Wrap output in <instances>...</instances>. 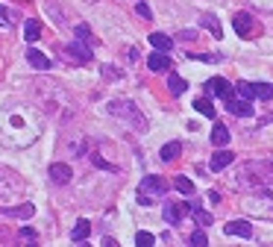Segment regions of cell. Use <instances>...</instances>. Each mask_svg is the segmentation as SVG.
<instances>
[{
  "label": "cell",
  "instance_id": "obj_1",
  "mask_svg": "<svg viewBox=\"0 0 273 247\" xmlns=\"http://www.w3.org/2000/svg\"><path fill=\"white\" fill-rule=\"evenodd\" d=\"M106 112H109L112 118H118V121H124V124L135 127L138 133H144V130H147V121L141 118V112H138V106H135L132 100H112V103L106 106Z\"/></svg>",
  "mask_w": 273,
  "mask_h": 247
},
{
  "label": "cell",
  "instance_id": "obj_2",
  "mask_svg": "<svg viewBox=\"0 0 273 247\" xmlns=\"http://www.w3.org/2000/svg\"><path fill=\"white\" fill-rule=\"evenodd\" d=\"M165 192H168V183H165L162 177L150 174V177H144L141 186H138V203H141V206H153V200L162 197Z\"/></svg>",
  "mask_w": 273,
  "mask_h": 247
},
{
  "label": "cell",
  "instance_id": "obj_3",
  "mask_svg": "<svg viewBox=\"0 0 273 247\" xmlns=\"http://www.w3.org/2000/svg\"><path fill=\"white\" fill-rule=\"evenodd\" d=\"M206 94H209V97L229 100V97H235V85H232V82H226L223 77H212V80L206 82Z\"/></svg>",
  "mask_w": 273,
  "mask_h": 247
},
{
  "label": "cell",
  "instance_id": "obj_4",
  "mask_svg": "<svg viewBox=\"0 0 273 247\" xmlns=\"http://www.w3.org/2000/svg\"><path fill=\"white\" fill-rule=\"evenodd\" d=\"M191 209H194L191 203H165L162 215H165V221H168V224H174V227H176V224H182V218H185V215H191Z\"/></svg>",
  "mask_w": 273,
  "mask_h": 247
},
{
  "label": "cell",
  "instance_id": "obj_5",
  "mask_svg": "<svg viewBox=\"0 0 273 247\" xmlns=\"http://www.w3.org/2000/svg\"><path fill=\"white\" fill-rule=\"evenodd\" d=\"M65 56H71V59L79 62V65H85V62L94 59V53H91V47H88L85 41H71V44L65 47Z\"/></svg>",
  "mask_w": 273,
  "mask_h": 247
},
{
  "label": "cell",
  "instance_id": "obj_6",
  "mask_svg": "<svg viewBox=\"0 0 273 247\" xmlns=\"http://www.w3.org/2000/svg\"><path fill=\"white\" fill-rule=\"evenodd\" d=\"M223 103H226V109H229L232 115H238V118L253 115V100H244V97H229V100H223Z\"/></svg>",
  "mask_w": 273,
  "mask_h": 247
},
{
  "label": "cell",
  "instance_id": "obj_7",
  "mask_svg": "<svg viewBox=\"0 0 273 247\" xmlns=\"http://www.w3.org/2000/svg\"><path fill=\"white\" fill-rule=\"evenodd\" d=\"M47 174H50V180H53V183H59V186H65V183H71V177H74V171H71V165H65V162H53Z\"/></svg>",
  "mask_w": 273,
  "mask_h": 247
},
{
  "label": "cell",
  "instance_id": "obj_8",
  "mask_svg": "<svg viewBox=\"0 0 273 247\" xmlns=\"http://www.w3.org/2000/svg\"><path fill=\"white\" fill-rule=\"evenodd\" d=\"M223 233L226 236H238V239H250L253 236V227H250V221H226Z\"/></svg>",
  "mask_w": 273,
  "mask_h": 247
},
{
  "label": "cell",
  "instance_id": "obj_9",
  "mask_svg": "<svg viewBox=\"0 0 273 247\" xmlns=\"http://www.w3.org/2000/svg\"><path fill=\"white\" fill-rule=\"evenodd\" d=\"M147 68L153 71V74H165L168 68H171V59H168V53H162V50H156L150 59H147Z\"/></svg>",
  "mask_w": 273,
  "mask_h": 247
},
{
  "label": "cell",
  "instance_id": "obj_10",
  "mask_svg": "<svg viewBox=\"0 0 273 247\" xmlns=\"http://www.w3.org/2000/svg\"><path fill=\"white\" fill-rule=\"evenodd\" d=\"M26 59H29V65H32L35 71H47V68H50V59H47L41 50H35V47L26 50Z\"/></svg>",
  "mask_w": 273,
  "mask_h": 247
},
{
  "label": "cell",
  "instance_id": "obj_11",
  "mask_svg": "<svg viewBox=\"0 0 273 247\" xmlns=\"http://www.w3.org/2000/svg\"><path fill=\"white\" fill-rule=\"evenodd\" d=\"M232 159H235V156H232V150H218V153L212 156L209 168H212V171H223L226 165H232Z\"/></svg>",
  "mask_w": 273,
  "mask_h": 247
},
{
  "label": "cell",
  "instance_id": "obj_12",
  "mask_svg": "<svg viewBox=\"0 0 273 247\" xmlns=\"http://www.w3.org/2000/svg\"><path fill=\"white\" fill-rule=\"evenodd\" d=\"M179 153H182V144H179V141H168V144L159 150V159H162V162H174Z\"/></svg>",
  "mask_w": 273,
  "mask_h": 247
},
{
  "label": "cell",
  "instance_id": "obj_13",
  "mask_svg": "<svg viewBox=\"0 0 273 247\" xmlns=\"http://www.w3.org/2000/svg\"><path fill=\"white\" fill-rule=\"evenodd\" d=\"M212 144H215V147H226V144H229V130H226L223 124H215V130H212Z\"/></svg>",
  "mask_w": 273,
  "mask_h": 247
},
{
  "label": "cell",
  "instance_id": "obj_14",
  "mask_svg": "<svg viewBox=\"0 0 273 247\" xmlns=\"http://www.w3.org/2000/svg\"><path fill=\"white\" fill-rule=\"evenodd\" d=\"M150 44H153L156 50H162V53H168V50L174 47V41H171L165 32H153V35H150Z\"/></svg>",
  "mask_w": 273,
  "mask_h": 247
},
{
  "label": "cell",
  "instance_id": "obj_15",
  "mask_svg": "<svg viewBox=\"0 0 273 247\" xmlns=\"http://www.w3.org/2000/svg\"><path fill=\"white\" fill-rule=\"evenodd\" d=\"M194 109H197V112H200L203 118H215V115H218L209 97H197V100H194Z\"/></svg>",
  "mask_w": 273,
  "mask_h": 247
},
{
  "label": "cell",
  "instance_id": "obj_16",
  "mask_svg": "<svg viewBox=\"0 0 273 247\" xmlns=\"http://www.w3.org/2000/svg\"><path fill=\"white\" fill-rule=\"evenodd\" d=\"M88 233H91V224H88L85 218H79L76 227L71 230V239H74V242H82V239H88Z\"/></svg>",
  "mask_w": 273,
  "mask_h": 247
},
{
  "label": "cell",
  "instance_id": "obj_17",
  "mask_svg": "<svg viewBox=\"0 0 273 247\" xmlns=\"http://www.w3.org/2000/svg\"><path fill=\"white\" fill-rule=\"evenodd\" d=\"M38 35H41V24H38L35 18H29L26 27H24V38H26V41H38Z\"/></svg>",
  "mask_w": 273,
  "mask_h": 247
},
{
  "label": "cell",
  "instance_id": "obj_18",
  "mask_svg": "<svg viewBox=\"0 0 273 247\" xmlns=\"http://www.w3.org/2000/svg\"><path fill=\"white\" fill-rule=\"evenodd\" d=\"M168 88H171V94H182V91L188 88V82H185L179 74H168Z\"/></svg>",
  "mask_w": 273,
  "mask_h": 247
},
{
  "label": "cell",
  "instance_id": "obj_19",
  "mask_svg": "<svg viewBox=\"0 0 273 247\" xmlns=\"http://www.w3.org/2000/svg\"><path fill=\"white\" fill-rule=\"evenodd\" d=\"M200 21H203V27H206L215 38H221V35H223V29H221V24H218V18H215V15H203Z\"/></svg>",
  "mask_w": 273,
  "mask_h": 247
},
{
  "label": "cell",
  "instance_id": "obj_20",
  "mask_svg": "<svg viewBox=\"0 0 273 247\" xmlns=\"http://www.w3.org/2000/svg\"><path fill=\"white\" fill-rule=\"evenodd\" d=\"M191 215H194V221H197V227H212L215 224V218H212V212H206V209H191Z\"/></svg>",
  "mask_w": 273,
  "mask_h": 247
},
{
  "label": "cell",
  "instance_id": "obj_21",
  "mask_svg": "<svg viewBox=\"0 0 273 247\" xmlns=\"http://www.w3.org/2000/svg\"><path fill=\"white\" fill-rule=\"evenodd\" d=\"M250 27H253V24H250V15H244V12L235 15V32H238V35H247Z\"/></svg>",
  "mask_w": 273,
  "mask_h": 247
},
{
  "label": "cell",
  "instance_id": "obj_22",
  "mask_svg": "<svg viewBox=\"0 0 273 247\" xmlns=\"http://www.w3.org/2000/svg\"><path fill=\"white\" fill-rule=\"evenodd\" d=\"M253 88H256V97H259V100H271L273 97V85L271 82H253Z\"/></svg>",
  "mask_w": 273,
  "mask_h": 247
},
{
  "label": "cell",
  "instance_id": "obj_23",
  "mask_svg": "<svg viewBox=\"0 0 273 247\" xmlns=\"http://www.w3.org/2000/svg\"><path fill=\"white\" fill-rule=\"evenodd\" d=\"M174 189L182 192V194H194V183H191L188 177H176V180H174Z\"/></svg>",
  "mask_w": 273,
  "mask_h": 247
},
{
  "label": "cell",
  "instance_id": "obj_24",
  "mask_svg": "<svg viewBox=\"0 0 273 247\" xmlns=\"http://www.w3.org/2000/svg\"><path fill=\"white\" fill-rule=\"evenodd\" d=\"M156 245V239H153V233H147V230H141V233H135V247H153Z\"/></svg>",
  "mask_w": 273,
  "mask_h": 247
},
{
  "label": "cell",
  "instance_id": "obj_25",
  "mask_svg": "<svg viewBox=\"0 0 273 247\" xmlns=\"http://www.w3.org/2000/svg\"><path fill=\"white\" fill-rule=\"evenodd\" d=\"M15 24V18H12V12H9V6H0V27L6 29V27H12Z\"/></svg>",
  "mask_w": 273,
  "mask_h": 247
},
{
  "label": "cell",
  "instance_id": "obj_26",
  "mask_svg": "<svg viewBox=\"0 0 273 247\" xmlns=\"http://www.w3.org/2000/svg\"><path fill=\"white\" fill-rule=\"evenodd\" d=\"M191 247H209V239H206L203 230H197V233L191 236Z\"/></svg>",
  "mask_w": 273,
  "mask_h": 247
},
{
  "label": "cell",
  "instance_id": "obj_27",
  "mask_svg": "<svg viewBox=\"0 0 273 247\" xmlns=\"http://www.w3.org/2000/svg\"><path fill=\"white\" fill-rule=\"evenodd\" d=\"M76 38H85V41H88V38H91V29H88L85 24H79V27H76Z\"/></svg>",
  "mask_w": 273,
  "mask_h": 247
},
{
  "label": "cell",
  "instance_id": "obj_28",
  "mask_svg": "<svg viewBox=\"0 0 273 247\" xmlns=\"http://www.w3.org/2000/svg\"><path fill=\"white\" fill-rule=\"evenodd\" d=\"M135 12H138V15H141V18H150V15H153V12H150V6H147V3H138V6H135Z\"/></svg>",
  "mask_w": 273,
  "mask_h": 247
},
{
  "label": "cell",
  "instance_id": "obj_29",
  "mask_svg": "<svg viewBox=\"0 0 273 247\" xmlns=\"http://www.w3.org/2000/svg\"><path fill=\"white\" fill-rule=\"evenodd\" d=\"M103 247H121V245H118L115 239H109V236H106V239H103Z\"/></svg>",
  "mask_w": 273,
  "mask_h": 247
}]
</instances>
